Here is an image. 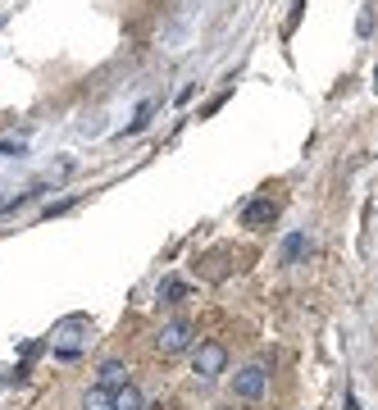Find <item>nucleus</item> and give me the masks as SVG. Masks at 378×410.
Masks as SVG:
<instances>
[{
  "mask_svg": "<svg viewBox=\"0 0 378 410\" xmlns=\"http://www.w3.org/2000/svg\"><path fill=\"white\" fill-rule=\"evenodd\" d=\"M191 333H196V328H191L187 319H169V324L155 333V351H160L164 360H169V356H182V351L191 347Z\"/></svg>",
  "mask_w": 378,
  "mask_h": 410,
  "instance_id": "1",
  "label": "nucleus"
},
{
  "mask_svg": "<svg viewBox=\"0 0 378 410\" xmlns=\"http://www.w3.org/2000/svg\"><path fill=\"white\" fill-rule=\"evenodd\" d=\"M196 378H219L228 369V347L224 342H201V351H196Z\"/></svg>",
  "mask_w": 378,
  "mask_h": 410,
  "instance_id": "2",
  "label": "nucleus"
},
{
  "mask_svg": "<svg viewBox=\"0 0 378 410\" xmlns=\"http://www.w3.org/2000/svg\"><path fill=\"white\" fill-rule=\"evenodd\" d=\"M265 387H269V369L265 365H246L237 378H232V392H237L241 402H260Z\"/></svg>",
  "mask_w": 378,
  "mask_h": 410,
  "instance_id": "3",
  "label": "nucleus"
},
{
  "mask_svg": "<svg viewBox=\"0 0 378 410\" xmlns=\"http://www.w3.org/2000/svg\"><path fill=\"white\" fill-rule=\"evenodd\" d=\"M274 219H278V201L274 197H260V201H246V205H241V228H251V232L269 228Z\"/></svg>",
  "mask_w": 378,
  "mask_h": 410,
  "instance_id": "4",
  "label": "nucleus"
},
{
  "mask_svg": "<svg viewBox=\"0 0 378 410\" xmlns=\"http://www.w3.org/2000/svg\"><path fill=\"white\" fill-rule=\"evenodd\" d=\"M305 256H310V237H305V232H287L283 247H278V265L292 269V265H301Z\"/></svg>",
  "mask_w": 378,
  "mask_h": 410,
  "instance_id": "5",
  "label": "nucleus"
},
{
  "mask_svg": "<svg viewBox=\"0 0 378 410\" xmlns=\"http://www.w3.org/2000/svg\"><path fill=\"white\" fill-rule=\"evenodd\" d=\"M191 297H196V292H191V282H182V278H160V301H164V306H187Z\"/></svg>",
  "mask_w": 378,
  "mask_h": 410,
  "instance_id": "6",
  "label": "nucleus"
},
{
  "mask_svg": "<svg viewBox=\"0 0 378 410\" xmlns=\"http://www.w3.org/2000/svg\"><path fill=\"white\" fill-rule=\"evenodd\" d=\"M128 383V365L123 360H105L101 365V378H96V387H105V392H114V387Z\"/></svg>",
  "mask_w": 378,
  "mask_h": 410,
  "instance_id": "7",
  "label": "nucleus"
},
{
  "mask_svg": "<svg viewBox=\"0 0 378 410\" xmlns=\"http://www.w3.org/2000/svg\"><path fill=\"white\" fill-rule=\"evenodd\" d=\"M110 410H141V392L132 383L114 387V392H110Z\"/></svg>",
  "mask_w": 378,
  "mask_h": 410,
  "instance_id": "8",
  "label": "nucleus"
},
{
  "mask_svg": "<svg viewBox=\"0 0 378 410\" xmlns=\"http://www.w3.org/2000/svg\"><path fill=\"white\" fill-rule=\"evenodd\" d=\"M151 114H155V101H141V105H137V114H132V123H128V128H123V137L141 132V128H146V123H151Z\"/></svg>",
  "mask_w": 378,
  "mask_h": 410,
  "instance_id": "9",
  "label": "nucleus"
},
{
  "mask_svg": "<svg viewBox=\"0 0 378 410\" xmlns=\"http://www.w3.org/2000/svg\"><path fill=\"white\" fill-rule=\"evenodd\" d=\"M87 410H110V392H105V387H92V392H87Z\"/></svg>",
  "mask_w": 378,
  "mask_h": 410,
  "instance_id": "10",
  "label": "nucleus"
},
{
  "mask_svg": "<svg viewBox=\"0 0 378 410\" xmlns=\"http://www.w3.org/2000/svg\"><path fill=\"white\" fill-rule=\"evenodd\" d=\"M301 9H305V0H292V14H287V32H296V23H301Z\"/></svg>",
  "mask_w": 378,
  "mask_h": 410,
  "instance_id": "11",
  "label": "nucleus"
},
{
  "mask_svg": "<svg viewBox=\"0 0 378 410\" xmlns=\"http://www.w3.org/2000/svg\"><path fill=\"white\" fill-rule=\"evenodd\" d=\"M27 151V142L18 137V142H0V155H23Z\"/></svg>",
  "mask_w": 378,
  "mask_h": 410,
  "instance_id": "12",
  "label": "nucleus"
},
{
  "mask_svg": "<svg viewBox=\"0 0 378 410\" xmlns=\"http://www.w3.org/2000/svg\"><path fill=\"white\" fill-rule=\"evenodd\" d=\"M346 410H360V402H355V397H351V392H346Z\"/></svg>",
  "mask_w": 378,
  "mask_h": 410,
  "instance_id": "13",
  "label": "nucleus"
},
{
  "mask_svg": "<svg viewBox=\"0 0 378 410\" xmlns=\"http://www.w3.org/2000/svg\"><path fill=\"white\" fill-rule=\"evenodd\" d=\"M374 92H378V68H374Z\"/></svg>",
  "mask_w": 378,
  "mask_h": 410,
  "instance_id": "14",
  "label": "nucleus"
}]
</instances>
